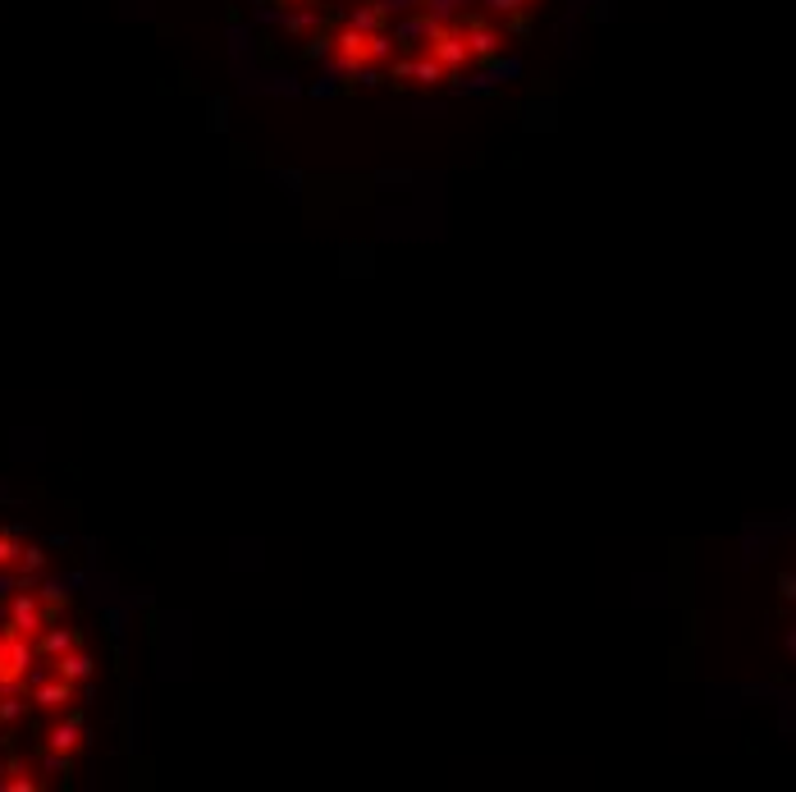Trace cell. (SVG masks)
<instances>
[{
  "label": "cell",
  "mask_w": 796,
  "mask_h": 792,
  "mask_svg": "<svg viewBox=\"0 0 796 792\" xmlns=\"http://www.w3.org/2000/svg\"><path fill=\"white\" fill-rule=\"evenodd\" d=\"M394 78L398 83H417V87H435V83H444V78H449V69L440 65V60H435V55H426L421 51L417 60H403V65L394 69Z\"/></svg>",
  "instance_id": "2"
},
{
  "label": "cell",
  "mask_w": 796,
  "mask_h": 792,
  "mask_svg": "<svg viewBox=\"0 0 796 792\" xmlns=\"http://www.w3.org/2000/svg\"><path fill=\"white\" fill-rule=\"evenodd\" d=\"M23 559V550H19V541H14V536H5L0 532V568H14Z\"/></svg>",
  "instance_id": "7"
},
{
  "label": "cell",
  "mask_w": 796,
  "mask_h": 792,
  "mask_svg": "<svg viewBox=\"0 0 796 792\" xmlns=\"http://www.w3.org/2000/svg\"><path fill=\"white\" fill-rule=\"evenodd\" d=\"M783 591H787V596H796V577H783Z\"/></svg>",
  "instance_id": "8"
},
{
  "label": "cell",
  "mask_w": 796,
  "mask_h": 792,
  "mask_svg": "<svg viewBox=\"0 0 796 792\" xmlns=\"http://www.w3.org/2000/svg\"><path fill=\"white\" fill-rule=\"evenodd\" d=\"M78 747H83V724H78V719H69V724H60L51 733V751H55V756H74Z\"/></svg>",
  "instance_id": "5"
},
{
  "label": "cell",
  "mask_w": 796,
  "mask_h": 792,
  "mask_svg": "<svg viewBox=\"0 0 796 792\" xmlns=\"http://www.w3.org/2000/svg\"><path fill=\"white\" fill-rule=\"evenodd\" d=\"M55 673H65L69 683H87V673H92V660L83 651H65L55 660Z\"/></svg>",
  "instance_id": "6"
},
{
  "label": "cell",
  "mask_w": 796,
  "mask_h": 792,
  "mask_svg": "<svg viewBox=\"0 0 796 792\" xmlns=\"http://www.w3.org/2000/svg\"><path fill=\"white\" fill-rule=\"evenodd\" d=\"M33 701H37V706H42V710H65L69 701H74V683H69L65 673H55L51 683H37Z\"/></svg>",
  "instance_id": "3"
},
{
  "label": "cell",
  "mask_w": 796,
  "mask_h": 792,
  "mask_svg": "<svg viewBox=\"0 0 796 792\" xmlns=\"http://www.w3.org/2000/svg\"><path fill=\"white\" fill-rule=\"evenodd\" d=\"M389 55V37L385 33H366V28H353L348 23L344 33L334 37V65L339 69H371V65H380Z\"/></svg>",
  "instance_id": "1"
},
{
  "label": "cell",
  "mask_w": 796,
  "mask_h": 792,
  "mask_svg": "<svg viewBox=\"0 0 796 792\" xmlns=\"http://www.w3.org/2000/svg\"><path fill=\"white\" fill-rule=\"evenodd\" d=\"M298 5H302V0H298Z\"/></svg>",
  "instance_id": "10"
},
{
  "label": "cell",
  "mask_w": 796,
  "mask_h": 792,
  "mask_svg": "<svg viewBox=\"0 0 796 792\" xmlns=\"http://www.w3.org/2000/svg\"><path fill=\"white\" fill-rule=\"evenodd\" d=\"M463 33H467V46H472V55L476 60H490V55L499 51V33L490 28L485 19H472V23H463Z\"/></svg>",
  "instance_id": "4"
},
{
  "label": "cell",
  "mask_w": 796,
  "mask_h": 792,
  "mask_svg": "<svg viewBox=\"0 0 796 792\" xmlns=\"http://www.w3.org/2000/svg\"><path fill=\"white\" fill-rule=\"evenodd\" d=\"M787 646H792V655H796V632H792V641H787Z\"/></svg>",
  "instance_id": "9"
}]
</instances>
